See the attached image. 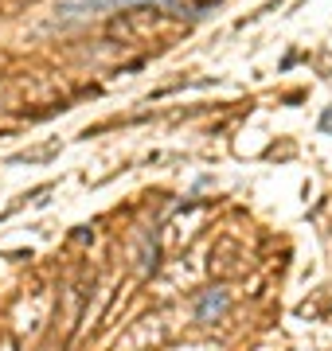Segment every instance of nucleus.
Here are the masks:
<instances>
[{
  "mask_svg": "<svg viewBox=\"0 0 332 351\" xmlns=\"http://www.w3.org/2000/svg\"><path fill=\"white\" fill-rule=\"evenodd\" d=\"M317 129H320V133H332V106H329V110H324V113H320Z\"/></svg>",
  "mask_w": 332,
  "mask_h": 351,
  "instance_id": "3",
  "label": "nucleus"
},
{
  "mask_svg": "<svg viewBox=\"0 0 332 351\" xmlns=\"http://www.w3.org/2000/svg\"><path fill=\"white\" fill-rule=\"evenodd\" d=\"M227 304H230L227 289H207L204 297L195 301L192 316H195V320H200V324H207V320H215V316H223V313H227Z\"/></svg>",
  "mask_w": 332,
  "mask_h": 351,
  "instance_id": "2",
  "label": "nucleus"
},
{
  "mask_svg": "<svg viewBox=\"0 0 332 351\" xmlns=\"http://www.w3.org/2000/svg\"><path fill=\"white\" fill-rule=\"evenodd\" d=\"M133 4H153L161 12L200 20V12H192L184 0H63V4H55V20H59V24H71V20H86V16L110 12V8H133Z\"/></svg>",
  "mask_w": 332,
  "mask_h": 351,
  "instance_id": "1",
  "label": "nucleus"
}]
</instances>
